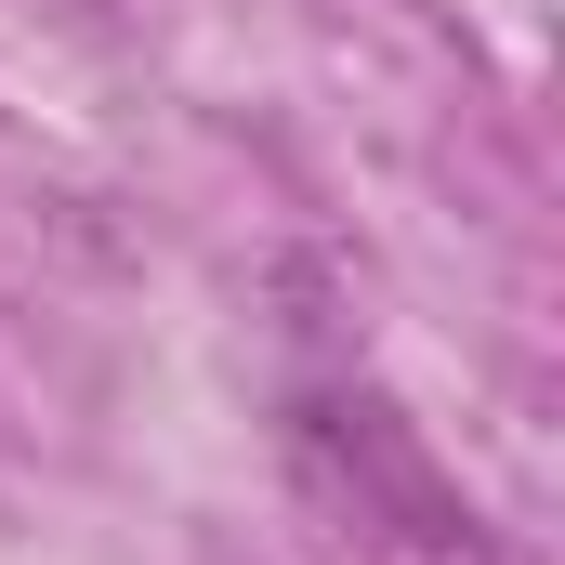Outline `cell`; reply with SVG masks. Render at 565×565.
<instances>
[{
    "mask_svg": "<svg viewBox=\"0 0 565 565\" xmlns=\"http://www.w3.org/2000/svg\"><path fill=\"white\" fill-rule=\"evenodd\" d=\"M289 460H302V487H316L382 565H487L473 500L434 473V447L395 422L369 382H316V395L289 408Z\"/></svg>",
    "mask_w": 565,
    "mask_h": 565,
    "instance_id": "obj_1",
    "label": "cell"
}]
</instances>
